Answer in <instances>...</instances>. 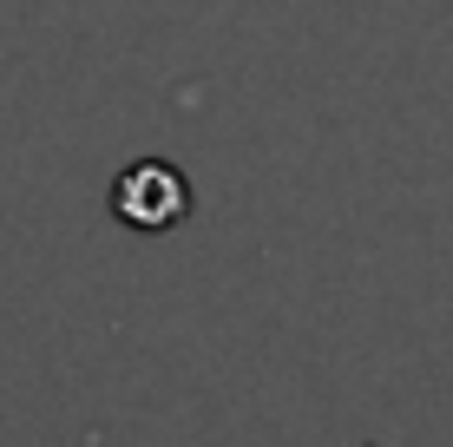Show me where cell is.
<instances>
[{
    "instance_id": "obj_1",
    "label": "cell",
    "mask_w": 453,
    "mask_h": 447,
    "mask_svg": "<svg viewBox=\"0 0 453 447\" xmlns=\"http://www.w3.org/2000/svg\"><path fill=\"white\" fill-rule=\"evenodd\" d=\"M112 211H119V224H132V230H171L191 211V184H184L178 165L138 158L112 178Z\"/></svg>"
}]
</instances>
